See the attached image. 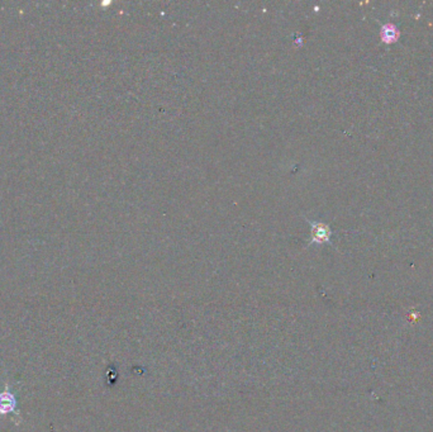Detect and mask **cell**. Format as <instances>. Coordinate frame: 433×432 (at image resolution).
I'll return each instance as SVG.
<instances>
[{
    "label": "cell",
    "instance_id": "6da1fadb",
    "mask_svg": "<svg viewBox=\"0 0 433 432\" xmlns=\"http://www.w3.org/2000/svg\"><path fill=\"white\" fill-rule=\"evenodd\" d=\"M3 416H13V421L16 422V424H19L22 422L16 393L12 392L9 382H6L4 389L0 390V417Z\"/></svg>",
    "mask_w": 433,
    "mask_h": 432
},
{
    "label": "cell",
    "instance_id": "7a4b0ae2",
    "mask_svg": "<svg viewBox=\"0 0 433 432\" xmlns=\"http://www.w3.org/2000/svg\"><path fill=\"white\" fill-rule=\"evenodd\" d=\"M313 227L312 231V241L313 242H329L331 239V231L327 226L322 225V223L318 222H312L310 223Z\"/></svg>",
    "mask_w": 433,
    "mask_h": 432
}]
</instances>
